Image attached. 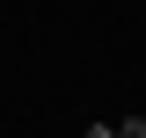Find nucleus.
<instances>
[{
    "mask_svg": "<svg viewBox=\"0 0 146 138\" xmlns=\"http://www.w3.org/2000/svg\"><path fill=\"white\" fill-rule=\"evenodd\" d=\"M117 138H146V116H124V124H117Z\"/></svg>",
    "mask_w": 146,
    "mask_h": 138,
    "instance_id": "nucleus-1",
    "label": "nucleus"
},
{
    "mask_svg": "<svg viewBox=\"0 0 146 138\" xmlns=\"http://www.w3.org/2000/svg\"><path fill=\"white\" fill-rule=\"evenodd\" d=\"M88 138H117V124H88Z\"/></svg>",
    "mask_w": 146,
    "mask_h": 138,
    "instance_id": "nucleus-2",
    "label": "nucleus"
}]
</instances>
